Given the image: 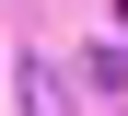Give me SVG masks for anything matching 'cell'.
<instances>
[{"label":"cell","mask_w":128,"mask_h":116,"mask_svg":"<svg viewBox=\"0 0 128 116\" xmlns=\"http://www.w3.org/2000/svg\"><path fill=\"white\" fill-rule=\"evenodd\" d=\"M24 116H70V81H58L47 58H24Z\"/></svg>","instance_id":"6da1fadb"}]
</instances>
